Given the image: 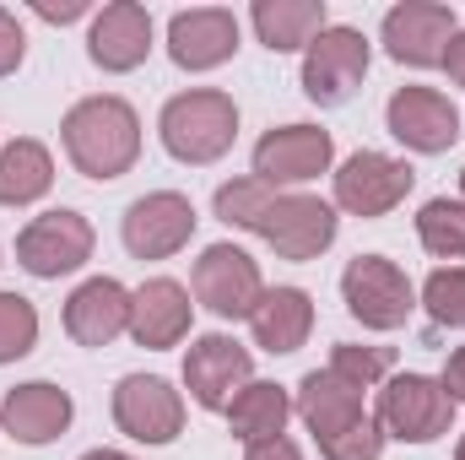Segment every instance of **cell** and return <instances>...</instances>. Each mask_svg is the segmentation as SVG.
Masks as SVG:
<instances>
[{"instance_id": "6da1fadb", "label": "cell", "mask_w": 465, "mask_h": 460, "mask_svg": "<svg viewBox=\"0 0 465 460\" xmlns=\"http://www.w3.org/2000/svg\"><path fill=\"white\" fill-rule=\"evenodd\" d=\"M60 135H65V152H71L76 174H87V179H98V185L130 174L135 157H141V119H135V109H130L124 98H114V93L82 98V104L65 115Z\"/></svg>"}, {"instance_id": "7a4b0ae2", "label": "cell", "mask_w": 465, "mask_h": 460, "mask_svg": "<svg viewBox=\"0 0 465 460\" xmlns=\"http://www.w3.org/2000/svg\"><path fill=\"white\" fill-rule=\"evenodd\" d=\"M163 146L179 157V163H217L238 135V104L217 87H195V93H179L163 104Z\"/></svg>"}, {"instance_id": "3957f363", "label": "cell", "mask_w": 465, "mask_h": 460, "mask_svg": "<svg viewBox=\"0 0 465 460\" xmlns=\"http://www.w3.org/2000/svg\"><path fill=\"white\" fill-rule=\"evenodd\" d=\"M249 233H260L282 260H314L331 249L336 238V206L320 195H298V190H271L254 212Z\"/></svg>"}, {"instance_id": "277c9868", "label": "cell", "mask_w": 465, "mask_h": 460, "mask_svg": "<svg viewBox=\"0 0 465 460\" xmlns=\"http://www.w3.org/2000/svg\"><path fill=\"white\" fill-rule=\"evenodd\" d=\"M341 298H347L351 320H362L368 331H395L417 309L411 276L395 260H384V255H357L351 260L341 271Z\"/></svg>"}, {"instance_id": "5b68a950", "label": "cell", "mask_w": 465, "mask_h": 460, "mask_svg": "<svg viewBox=\"0 0 465 460\" xmlns=\"http://www.w3.org/2000/svg\"><path fill=\"white\" fill-rule=\"evenodd\" d=\"M450 423H455V401L428 374H395L379 395V428L401 445H428L450 434Z\"/></svg>"}, {"instance_id": "8992f818", "label": "cell", "mask_w": 465, "mask_h": 460, "mask_svg": "<svg viewBox=\"0 0 465 460\" xmlns=\"http://www.w3.org/2000/svg\"><path fill=\"white\" fill-rule=\"evenodd\" d=\"M368 76V38L357 27H325L303 55V93L320 109L347 104Z\"/></svg>"}, {"instance_id": "52a82bcc", "label": "cell", "mask_w": 465, "mask_h": 460, "mask_svg": "<svg viewBox=\"0 0 465 460\" xmlns=\"http://www.w3.org/2000/svg\"><path fill=\"white\" fill-rule=\"evenodd\" d=\"M16 260H22V271H33L44 282L65 276V271H82L93 260V223L82 212H65V206L60 212H44V217H33L22 228Z\"/></svg>"}, {"instance_id": "ba28073f", "label": "cell", "mask_w": 465, "mask_h": 460, "mask_svg": "<svg viewBox=\"0 0 465 460\" xmlns=\"http://www.w3.org/2000/svg\"><path fill=\"white\" fill-rule=\"evenodd\" d=\"M336 157V141L331 130L320 125H282V130H265L260 146H254V179L282 190V185H309L331 168Z\"/></svg>"}, {"instance_id": "9c48e42d", "label": "cell", "mask_w": 465, "mask_h": 460, "mask_svg": "<svg viewBox=\"0 0 465 460\" xmlns=\"http://www.w3.org/2000/svg\"><path fill=\"white\" fill-rule=\"evenodd\" d=\"M114 423L135 445H173L184 428V395L157 374H124L114 385Z\"/></svg>"}, {"instance_id": "30bf717a", "label": "cell", "mask_w": 465, "mask_h": 460, "mask_svg": "<svg viewBox=\"0 0 465 460\" xmlns=\"http://www.w3.org/2000/svg\"><path fill=\"white\" fill-rule=\"evenodd\" d=\"M411 163L390 152H351L336 174V206L351 217H384L411 195Z\"/></svg>"}, {"instance_id": "8fae6325", "label": "cell", "mask_w": 465, "mask_h": 460, "mask_svg": "<svg viewBox=\"0 0 465 460\" xmlns=\"http://www.w3.org/2000/svg\"><path fill=\"white\" fill-rule=\"evenodd\" d=\"M455 5H439V0H406L395 11H384V49L390 60L401 65H444V49L455 38Z\"/></svg>"}, {"instance_id": "7c38bea8", "label": "cell", "mask_w": 465, "mask_h": 460, "mask_svg": "<svg viewBox=\"0 0 465 460\" xmlns=\"http://www.w3.org/2000/svg\"><path fill=\"white\" fill-rule=\"evenodd\" d=\"M119 233H124V249H130L135 260H168V255H179V249L190 244V233H195V206H190L179 190H152V195L130 201Z\"/></svg>"}, {"instance_id": "4fadbf2b", "label": "cell", "mask_w": 465, "mask_h": 460, "mask_svg": "<svg viewBox=\"0 0 465 460\" xmlns=\"http://www.w3.org/2000/svg\"><path fill=\"white\" fill-rule=\"evenodd\" d=\"M265 282H260V265L238 249V244H212L201 260H195V298L223 315V320H249V309L260 304Z\"/></svg>"}, {"instance_id": "5bb4252c", "label": "cell", "mask_w": 465, "mask_h": 460, "mask_svg": "<svg viewBox=\"0 0 465 460\" xmlns=\"http://www.w3.org/2000/svg\"><path fill=\"white\" fill-rule=\"evenodd\" d=\"M249 368H254L249 346H238L223 331L190 342V352H184V385H190L195 406H206V412H228L232 395L249 385Z\"/></svg>"}, {"instance_id": "9a60e30c", "label": "cell", "mask_w": 465, "mask_h": 460, "mask_svg": "<svg viewBox=\"0 0 465 460\" xmlns=\"http://www.w3.org/2000/svg\"><path fill=\"white\" fill-rule=\"evenodd\" d=\"M384 119H390V135L401 146L422 152V157H439V152H450L460 141V109L433 87H401L390 98Z\"/></svg>"}, {"instance_id": "2e32d148", "label": "cell", "mask_w": 465, "mask_h": 460, "mask_svg": "<svg viewBox=\"0 0 465 460\" xmlns=\"http://www.w3.org/2000/svg\"><path fill=\"white\" fill-rule=\"evenodd\" d=\"M232 49H238V16L223 5H195L168 22V55L184 71H212L232 60Z\"/></svg>"}, {"instance_id": "e0dca14e", "label": "cell", "mask_w": 465, "mask_h": 460, "mask_svg": "<svg viewBox=\"0 0 465 460\" xmlns=\"http://www.w3.org/2000/svg\"><path fill=\"white\" fill-rule=\"evenodd\" d=\"M190 315H195V304H190V293L173 276H152V282H141L130 293V336L141 346H152V352L184 342L190 336Z\"/></svg>"}, {"instance_id": "ac0fdd59", "label": "cell", "mask_w": 465, "mask_h": 460, "mask_svg": "<svg viewBox=\"0 0 465 460\" xmlns=\"http://www.w3.org/2000/svg\"><path fill=\"white\" fill-rule=\"evenodd\" d=\"M0 428L16 445H49V439H60L71 428V395L60 385H49V379L16 385L0 401Z\"/></svg>"}, {"instance_id": "d6986e66", "label": "cell", "mask_w": 465, "mask_h": 460, "mask_svg": "<svg viewBox=\"0 0 465 460\" xmlns=\"http://www.w3.org/2000/svg\"><path fill=\"white\" fill-rule=\"evenodd\" d=\"M87 55H93V65H104V71H135V65L152 55V16H146V5H135V0L104 5V11L93 16Z\"/></svg>"}, {"instance_id": "ffe728a7", "label": "cell", "mask_w": 465, "mask_h": 460, "mask_svg": "<svg viewBox=\"0 0 465 460\" xmlns=\"http://www.w3.org/2000/svg\"><path fill=\"white\" fill-rule=\"evenodd\" d=\"M65 331L82 346H109L130 331V293L114 276H93L65 298Z\"/></svg>"}, {"instance_id": "44dd1931", "label": "cell", "mask_w": 465, "mask_h": 460, "mask_svg": "<svg viewBox=\"0 0 465 460\" xmlns=\"http://www.w3.org/2000/svg\"><path fill=\"white\" fill-rule=\"evenodd\" d=\"M298 417L309 423V434L325 445V439H336V434H347L351 423H362L368 412H362V390H351L341 374H331V368H314V374H303V385H298Z\"/></svg>"}, {"instance_id": "7402d4cb", "label": "cell", "mask_w": 465, "mask_h": 460, "mask_svg": "<svg viewBox=\"0 0 465 460\" xmlns=\"http://www.w3.org/2000/svg\"><path fill=\"white\" fill-rule=\"evenodd\" d=\"M249 331H254V346L265 352H298L314 331V304L303 287H265L260 304L249 309Z\"/></svg>"}, {"instance_id": "603a6c76", "label": "cell", "mask_w": 465, "mask_h": 460, "mask_svg": "<svg viewBox=\"0 0 465 460\" xmlns=\"http://www.w3.org/2000/svg\"><path fill=\"white\" fill-rule=\"evenodd\" d=\"M260 44L271 55H292V49H309L331 22H325V0H254L249 11Z\"/></svg>"}, {"instance_id": "cb8c5ba5", "label": "cell", "mask_w": 465, "mask_h": 460, "mask_svg": "<svg viewBox=\"0 0 465 460\" xmlns=\"http://www.w3.org/2000/svg\"><path fill=\"white\" fill-rule=\"evenodd\" d=\"M292 417V395L282 385H265V379H249L228 406V428L238 445H265V439H282Z\"/></svg>"}, {"instance_id": "d4e9b609", "label": "cell", "mask_w": 465, "mask_h": 460, "mask_svg": "<svg viewBox=\"0 0 465 460\" xmlns=\"http://www.w3.org/2000/svg\"><path fill=\"white\" fill-rule=\"evenodd\" d=\"M54 185V157L44 141H11L0 152V206H33Z\"/></svg>"}, {"instance_id": "484cf974", "label": "cell", "mask_w": 465, "mask_h": 460, "mask_svg": "<svg viewBox=\"0 0 465 460\" xmlns=\"http://www.w3.org/2000/svg\"><path fill=\"white\" fill-rule=\"evenodd\" d=\"M417 238L439 260H465V201H450V195L428 201L417 212Z\"/></svg>"}, {"instance_id": "4316f807", "label": "cell", "mask_w": 465, "mask_h": 460, "mask_svg": "<svg viewBox=\"0 0 465 460\" xmlns=\"http://www.w3.org/2000/svg\"><path fill=\"white\" fill-rule=\"evenodd\" d=\"M390 368H395V352L390 346H351L341 342L331 352V374H341L351 390H373L379 379H390Z\"/></svg>"}, {"instance_id": "83f0119b", "label": "cell", "mask_w": 465, "mask_h": 460, "mask_svg": "<svg viewBox=\"0 0 465 460\" xmlns=\"http://www.w3.org/2000/svg\"><path fill=\"white\" fill-rule=\"evenodd\" d=\"M38 342V309L22 293H0V363L27 357Z\"/></svg>"}, {"instance_id": "f1b7e54d", "label": "cell", "mask_w": 465, "mask_h": 460, "mask_svg": "<svg viewBox=\"0 0 465 460\" xmlns=\"http://www.w3.org/2000/svg\"><path fill=\"white\" fill-rule=\"evenodd\" d=\"M422 304L439 325H465V265H439L422 287Z\"/></svg>"}, {"instance_id": "f546056e", "label": "cell", "mask_w": 465, "mask_h": 460, "mask_svg": "<svg viewBox=\"0 0 465 460\" xmlns=\"http://www.w3.org/2000/svg\"><path fill=\"white\" fill-rule=\"evenodd\" d=\"M320 455L325 460H379L384 455V428H379V417H362V423H351L347 434L325 439Z\"/></svg>"}, {"instance_id": "4dcf8cb0", "label": "cell", "mask_w": 465, "mask_h": 460, "mask_svg": "<svg viewBox=\"0 0 465 460\" xmlns=\"http://www.w3.org/2000/svg\"><path fill=\"white\" fill-rule=\"evenodd\" d=\"M22 55H27V38H22V27H16V16L0 5V76H11L16 65H22Z\"/></svg>"}, {"instance_id": "1f68e13d", "label": "cell", "mask_w": 465, "mask_h": 460, "mask_svg": "<svg viewBox=\"0 0 465 460\" xmlns=\"http://www.w3.org/2000/svg\"><path fill=\"white\" fill-rule=\"evenodd\" d=\"M439 385H444V395H450L455 406L465 401V346L450 357V363H444V379H439Z\"/></svg>"}, {"instance_id": "d6a6232c", "label": "cell", "mask_w": 465, "mask_h": 460, "mask_svg": "<svg viewBox=\"0 0 465 460\" xmlns=\"http://www.w3.org/2000/svg\"><path fill=\"white\" fill-rule=\"evenodd\" d=\"M243 460H303V450L292 439H265V445H249Z\"/></svg>"}, {"instance_id": "836d02e7", "label": "cell", "mask_w": 465, "mask_h": 460, "mask_svg": "<svg viewBox=\"0 0 465 460\" xmlns=\"http://www.w3.org/2000/svg\"><path fill=\"white\" fill-rule=\"evenodd\" d=\"M444 71H450V82H455V87H465V33L450 38V49H444Z\"/></svg>"}, {"instance_id": "e575fe53", "label": "cell", "mask_w": 465, "mask_h": 460, "mask_svg": "<svg viewBox=\"0 0 465 460\" xmlns=\"http://www.w3.org/2000/svg\"><path fill=\"white\" fill-rule=\"evenodd\" d=\"M87 5L82 0H65V5H38V16H49V22H76Z\"/></svg>"}, {"instance_id": "d590c367", "label": "cell", "mask_w": 465, "mask_h": 460, "mask_svg": "<svg viewBox=\"0 0 465 460\" xmlns=\"http://www.w3.org/2000/svg\"><path fill=\"white\" fill-rule=\"evenodd\" d=\"M82 460H130L124 450H93V455H82Z\"/></svg>"}, {"instance_id": "8d00e7d4", "label": "cell", "mask_w": 465, "mask_h": 460, "mask_svg": "<svg viewBox=\"0 0 465 460\" xmlns=\"http://www.w3.org/2000/svg\"><path fill=\"white\" fill-rule=\"evenodd\" d=\"M455 460H465V434H460V450H455Z\"/></svg>"}, {"instance_id": "74e56055", "label": "cell", "mask_w": 465, "mask_h": 460, "mask_svg": "<svg viewBox=\"0 0 465 460\" xmlns=\"http://www.w3.org/2000/svg\"><path fill=\"white\" fill-rule=\"evenodd\" d=\"M460 190H465V174H460Z\"/></svg>"}]
</instances>
